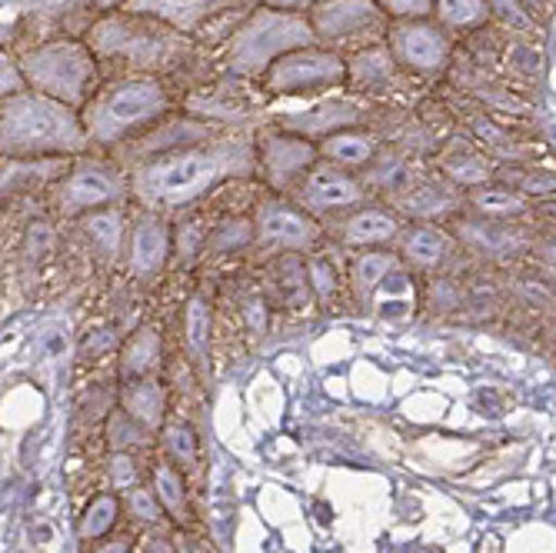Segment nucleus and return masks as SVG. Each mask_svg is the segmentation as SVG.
<instances>
[{"label": "nucleus", "instance_id": "nucleus-1", "mask_svg": "<svg viewBox=\"0 0 556 553\" xmlns=\"http://www.w3.org/2000/svg\"><path fill=\"white\" fill-rule=\"evenodd\" d=\"M257 171V150L250 140H217L207 147H177L150 158L130 177V190L150 211L184 208L230 177Z\"/></svg>", "mask_w": 556, "mask_h": 553}, {"label": "nucleus", "instance_id": "nucleus-2", "mask_svg": "<svg viewBox=\"0 0 556 553\" xmlns=\"http://www.w3.org/2000/svg\"><path fill=\"white\" fill-rule=\"evenodd\" d=\"M84 147L87 134L77 111L34 90H21L0 100V154L17 161H37L80 154Z\"/></svg>", "mask_w": 556, "mask_h": 553}, {"label": "nucleus", "instance_id": "nucleus-3", "mask_svg": "<svg viewBox=\"0 0 556 553\" xmlns=\"http://www.w3.org/2000/svg\"><path fill=\"white\" fill-rule=\"evenodd\" d=\"M170 108L167 90L157 77H124L97 90L80 108L87 143H117L150 124H157Z\"/></svg>", "mask_w": 556, "mask_h": 553}, {"label": "nucleus", "instance_id": "nucleus-4", "mask_svg": "<svg viewBox=\"0 0 556 553\" xmlns=\"http://www.w3.org/2000/svg\"><path fill=\"white\" fill-rule=\"evenodd\" d=\"M27 90L58 100V104L80 114V108L93 97L97 84V58L84 40L58 37L43 40L17 58Z\"/></svg>", "mask_w": 556, "mask_h": 553}, {"label": "nucleus", "instance_id": "nucleus-5", "mask_svg": "<svg viewBox=\"0 0 556 553\" xmlns=\"http://www.w3.org/2000/svg\"><path fill=\"white\" fill-rule=\"evenodd\" d=\"M93 58L108 61H124L130 67L150 71V67H170L187 54L184 34L170 30L161 21L137 17V14H111L104 21H97L84 40Z\"/></svg>", "mask_w": 556, "mask_h": 553}, {"label": "nucleus", "instance_id": "nucleus-6", "mask_svg": "<svg viewBox=\"0 0 556 553\" xmlns=\"http://www.w3.org/2000/svg\"><path fill=\"white\" fill-rule=\"evenodd\" d=\"M314 30L307 14H290V11H274L261 8L247 17V24L233 34L227 64L233 74L243 77H264L267 67L300 47H314Z\"/></svg>", "mask_w": 556, "mask_h": 553}, {"label": "nucleus", "instance_id": "nucleus-7", "mask_svg": "<svg viewBox=\"0 0 556 553\" xmlns=\"http://www.w3.org/2000/svg\"><path fill=\"white\" fill-rule=\"evenodd\" d=\"M317 47L333 54L340 50H367L387 37L390 17L380 11L377 0H320L307 14Z\"/></svg>", "mask_w": 556, "mask_h": 553}, {"label": "nucleus", "instance_id": "nucleus-8", "mask_svg": "<svg viewBox=\"0 0 556 553\" xmlns=\"http://www.w3.org/2000/svg\"><path fill=\"white\" fill-rule=\"evenodd\" d=\"M346 80V61L327 47H300L290 50V54L277 58L267 74L264 84L274 93H290V97H303V93H324L333 90Z\"/></svg>", "mask_w": 556, "mask_h": 553}, {"label": "nucleus", "instance_id": "nucleus-9", "mask_svg": "<svg viewBox=\"0 0 556 553\" xmlns=\"http://www.w3.org/2000/svg\"><path fill=\"white\" fill-rule=\"evenodd\" d=\"M387 47L390 61L400 67L417 71V74H433L446 67L450 61V37L440 24H430L427 17L420 21H393L387 27Z\"/></svg>", "mask_w": 556, "mask_h": 553}, {"label": "nucleus", "instance_id": "nucleus-10", "mask_svg": "<svg viewBox=\"0 0 556 553\" xmlns=\"http://www.w3.org/2000/svg\"><path fill=\"white\" fill-rule=\"evenodd\" d=\"M124 177L108 164H80L74 167L61 187H58V204L64 214H93L104 211L124 197Z\"/></svg>", "mask_w": 556, "mask_h": 553}, {"label": "nucleus", "instance_id": "nucleus-11", "mask_svg": "<svg viewBox=\"0 0 556 553\" xmlns=\"http://www.w3.org/2000/svg\"><path fill=\"white\" fill-rule=\"evenodd\" d=\"M257 0H127L124 11L137 14V17H150L161 21L177 34H193L204 24L230 14V11H243Z\"/></svg>", "mask_w": 556, "mask_h": 553}, {"label": "nucleus", "instance_id": "nucleus-12", "mask_svg": "<svg viewBox=\"0 0 556 553\" xmlns=\"http://www.w3.org/2000/svg\"><path fill=\"white\" fill-rule=\"evenodd\" d=\"M257 150V164L274 190H287L296 180H303L314 164H317V147L307 137H293V134H264Z\"/></svg>", "mask_w": 556, "mask_h": 553}, {"label": "nucleus", "instance_id": "nucleus-13", "mask_svg": "<svg viewBox=\"0 0 556 553\" xmlns=\"http://www.w3.org/2000/svg\"><path fill=\"white\" fill-rule=\"evenodd\" d=\"M254 237L267 247H287V250H307L317 243L320 227L311 221V214H303L293 204H283V200L270 197L257 208V221H254Z\"/></svg>", "mask_w": 556, "mask_h": 553}, {"label": "nucleus", "instance_id": "nucleus-14", "mask_svg": "<svg viewBox=\"0 0 556 553\" xmlns=\"http://www.w3.org/2000/svg\"><path fill=\"white\" fill-rule=\"evenodd\" d=\"M300 208L307 211H343L364 200V187L337 164H314L296 187Z\"/></svg>", "mask_w": 556, "mask_h": 553}, {"label": "nucleus", "instance_id": "nucleus-15", "mask_svg": "<svg viewBox=\"0 0 556 553\" xmlns=\"http://www.w3.org/2000/svg\"><path fill=\"white\" fill-rule=\"evenodd\" d=\"M167 250H170V230L164 221L157 217L137 221V227L130 230V250H127L130 271L137 277H154L167 261Z\"/></svg>", "mask_w": 556, "mask_h": 553}, {"label": "nucleus", "instance_id": "nucleus-16", "mask_svg": "<svg viewBox=\"0 0 556 553\" xmlns=\"http://www.w3.org/2000/svg\"><path fill=\"white\" fill-rule=\"evenodd\" d=\"M121 411L130 420H137L140 427L157 430L161 420H164V390H161V384H154L150 377L127 380L124 393H121Z\"/></svg>", "mask_w": 556, "mask_h": 553}, {"label": "nucleus", "instance_id": "nucleus-17", "mask_svg": "<svg viewBox=\"0 0 556 553\" xmlns=\"http://www.w3.org/2000/svg\"><path fill=\"white\" fill-rule=\"evenodd\" d=\"M343 240L353 243V247H374V243H390L396 234H400V221L396 214L390 211H380V208H367V211H357L350 214L340 227Z\"/></svg>", "mask_w": 556, "mask_h": 553}, {"label": "nucleus", "instance_id": "nucleus-18", "mask_svg": "<svg viewBox=\"0 0 556 553\" xmlns=\"http://www.w3.org/2000/svg\"><path fill=\"white\" fill-rule=\"evenodd\" d=\"M157 364H161V337L150 330V327H143L124 347V354H121V377L124 380L147 377Z\"/></svg>", "mask_w": 556, "mask_h": 553}, {"label": "nucleus", "instance_id": "nucleus-19", "mask_svg": "<svg viewBox=\"0 0 556 553\" xmlns=\"http://www.w3.org/2000/svg\"><path fill=\"white\" fill-rule=\"evenodd\" d=\"M374 137L370 134H357V130H333L324 147L317 150V154H324L330 164H346V167H357V164H367L374 158Z\"/></svg>", "mask_w": 556, "mask_h": 553}, {"label": "nucleus", "instance_id": "nucleus-20", "mask_svg": "<svg viewBox=\"0 0 556 553\" xmlns=\"http://www.w3.org/2000/svg\"><path fill=\"white\" fill-rule=\"evenodd\" d=\"M430 14L443 30H473L486 21L490 0H433Z\"/></svg>", "mask_w": 556, "mask_h": 553}, {"label": "nucleus", "instance_id": "nucleus-21", "mask_svg": "<svg viewBox=\"0 0 556 553\" xmlns=\"http://www.w3.org/2000/svg\"><path fill=\"white\" fill-rule=\"evenodd\" d=\"M450 250V237L433 230V227H410L403 234V254L407 261H414L417 267H433L446 257Z\"/></svg>", "mask_w": 556, "mask_h": 553}, {"label": "nucleus", "instance_id": "nucleus-22", "mask_svg": "<svg viewBox=\"0 0 556 553\" xmlns=\"http://www.w3.org/2000/svg\"><path fill=\"white\" fill-rule=\"evenodd\" d=\"M90 0H0V24L11 27L4 17H21V14H34V17H61V14H74Z\"/></svg>", "mask_w": 556, "mask_h": 553}, {"label": "nucleus", "instance_id": "nucleus-23", "mask_svg": "<svg viewBox=\"0 0 556 553\" xmlns=\"http://www.w3.org/2000/svg\"><path fill=\"white\" fill-rule=\"evenodd\" d=\"M121 504L114 493H100L90 500V507L80 517V540H100L114 524H117Z\"/></svg>", "mask_w": 556, "mask_h": 553}, {"label": "nucleus", "instance_id": "nucleus-24", "mask_svg": "<svg viewBox=\"0 0 556 553\" xmlns=\"http://www.w3.org/2000/svg\"><path fill=\"white\" fill-rule=\"evenodd\" d=\"M154 493L161 500V507L167 514H174V520H187V490H184V477L177 474V467L170 464H157L154 470Z\"/></svg>", "mask_w": 556, "mask_h": 553}, {"label": "nucleus", "instance_id": "nucleus-25", "mask_svg": "<svg viewBox=\"0 0 556 553\" xmlns=\"http://www.w3.org/2000/svg\"><path fill=\"white\" fill-rule=\"evenodd\" d=\"M393 271H396V257H390V254H364L357 264H353V284H357V290L364 297V293H374Z\"/></svg>", "mask_w": 556, "mask_h": 553}, {"label": "nucleus", "instance_id": "nucleus-26", "mask_svg": "<svg viewBox=\"0 0 556 553\" xmlns=\"http://www.w3.org/2000/svg\"><path fill=\"white\" fill-rule=\"evenodd\" d=\"M87 230H90V237L108 250H117L121 247V217L114 214V211H93V217L87 221Z\"/></svg>", "mask_w": 556, "mask_h": 553}, {"label": "nucleus", "instance_id": "nucleus-27", "mask_svg": "<svg viewBox=\"0 0 556 553\" xmlns=\"http://www.w3.org/2000/svg\"><path fill=\"white\" fill-rule=\"evenodd\" d=\"M164 443H167V450H170V457L177 461V464H193L197 461V433L187 427V424H170L167 430H164Z\"/></svg>", "mask_w": 556, "mask_h": 553}, {"label": "nucleus", "instance_id": "nucleus-28", "mask_svg": "<svg viewBox=\"0 0 556 553\" xmlns=\"http://www.w3.org/2000/svg\"><path fill=\"white\" fill-rule=\"evenodd\" d=\"M187 337H190V350H193V354L204 357L207 354V304H204V300H190Z\"/></svg>", "mask_w": 556, "mask_h": 553}, {"label": "nucleus", "instance_id": "nucleus-29", "mask_svg": "<svg viewBox=\"0 0 556 553\" xmlns=\"http://www.w3.org/2000/svg\"><path fill=\"white\" fill-rule=\"evenodd\" d=\"M127 511H130V517L150 524V520H157V517H161V500H157L154 490H147V487H130V493H127Z\"/></svg>", "mask_w": 556, "mask_h": 553}, {"label": "nucleus", "instance_id": "nucleus-30", "mask_svg": "<svg viewBox=\"0 0 556 553\" xmlns=\"http://www.w3.org/2000/svg\"><path fill=\"white\" fill-rule=\"evenodd\" d=\"M377 4L393 21H420V17H430L433 0H377Z\"/></svg>", "mask_w": 556, "mask_h": 553}, {"label": "nucleus", "instance_id": "nucleus-31", "mask_svg": "<svg viewBox=\"0 0 556 553\" xmlns=\"http://www.w3.org/2000/svg\"><path fill=\"white\" fill-rule=\"evenodd\" d=\"M21 90H27V84H24L17 58H11L8 50H0V100H8Z\"/></svg>", "mask_w": 556, "mask_h": 553}, {"label": "nucleus", "instance_id": "nucleus-32", "mask_svg": "<svg viewBox=\"0 0 556 553\" xmlns=\"http://www.w3.org/2000/svg\"><path fill=\"white\" fill-rule=\"evenodd\" d=\"M250 237H254V227H247L243 221H227V224H220V230L211 237V250H237V247H243Z\"/></svg>", "mask_w": 556, "mask_h": 553}, {"label": "nucleus", "instance_id": "nucleus-33", "mask_svg": "<svg viewBox=\"0 0 556 553\" xmlns=\"http://www.w3.org/2000/svg\"><path fill=\"white\" fill-rule=\"evenodd\" d=\"M140 424L137 420H130L124 411H117L114 417H111V427H108V437H111V447L114 450H127V447H134L140 437Z\"/></svg>", "mask_w": 556, "mask_h": 553}, {"label": "nucleus", "instance_id": "nucleus-34", "mask_svg": "<svg viewBox=\"0 0 556 553\" xmlns=\"http://www.w3.org/2000/svg\"><path fill=\"white\" fill-rule=\"evenodd\" d=\"M111 483L117 490L137 487V467H134V457L127 454V450H114V457H111Z\"/></svg>", "mask_w": 556, "mask_h": 553}, {"label": "nucleus", "instance_id": "nucleus-35", "mask_svg": "<svg viewBox=\"0 0 556 553\" xmlns=\"http://www.w3.org/2000/svg\"><path fill=\"white\" fill-rule=\"evenodd\" d=\"M264 8H274V11H290V14H303V11H311L317 8L320 0H261Z\"/></svg>", "mask_w": 556, "mask_h": 553}, {"label": "nucleus", "instance_id": "nucleus-36", "mask_svg": "<svg viewBox=\"0 0 556 553\" xmlns=\"http://www.w3.org/2000/svg\"><path fill=\"white\" fill-rule=\"evenodd\" d=\"M507 193H480L477 204L486 208V211H500V208H510V211H520V200H503Z\"/></svg>", "mask_w": 556, "mask_h": 553}, {"label": "nucleus", "instance_id": "nucleus-37", "mask_svg": "<svg viewBox=\"0 0 556 553\" xmlns=\"http://www.w3.org/2000/svg\"><path fill=\"white\" fill-rule=\"evenodd\" d=\"M130 550V540L127 537H114L108 543H97V553H127Z\"/></svg>", "mask_w": 556, "mask_h": 553}, {"label": "nucleus", "instance_id": "nucleus-38", "mask_svg": "<svg viewBox=\"0 0 556 553\" xmlns=\"http://www.w3.org/2000/svg\"><path fill=\"white\" fill-rule=\"evenodd\" d=\"M93 8H100V11H117V8H124L127 0H90Z\"/></svg>", "mask_w": 556, "mask_h": 553}, {"label": "nucleus", "instance_id": "nucleus-39", "mask_svg": "<svg viewBox=\"0 0 556 553\" xmlns=\"http://www.w3.org/2000/svg\"><path fill=\"white\" fill-rule=\"evenodd\" d=\"M147 553H174V550H170V543H167V540H154V543L147 546Z\"/></svg>", "mask_w": 556, "mask_h": 553}, {"label": "nucleus", "instance_id": "nucleus-40", "mask_svg": "<svg viewBox=\"0 0 556 553\" xmlns=\"http://www.w3.org/2000/svg\"><path fill=\"white\" fill-rule=\"evenodd\" d=\"M8 34H11V27H4V24H0V40H8Z\"/></svg>", "mask_w": 556, "mask_h": 553}]
</instances>
